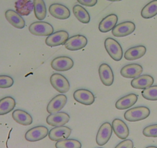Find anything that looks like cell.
<instances>
[{"label": "cell", "instance_id": "cell-1", "mask_svg": "<svg viewBox=\"0 0 157 148\" xmlns=\"http://www.w3.org/2000/svg\"><path fill=\"white\" fill-rule=\"evenodd\" d=\"M150 114V110L147 107L140 106L127 110L124 114L126 120L130 122H136L147 118Z\"/></svg>", "mask_w": 157, "mask_h": 148}, {"label": "cell", "instance_id": "cell-2", "mask_svg": "<svg viewBox=\"0 0 157 148\" xmlns=\"http://www.w3.org/2000/svg\"><path fill=\"white\" fill-rule=\"evenodd\" d=\"M104 45L106 52L114 61H119L122 59L123 55V48L117 41L112 38H107Z\"/></svg>", "mask_w": 157, "mask_h": 148}, {"label": "cell", "instance_id": "cell-3", "mask_svg": "<svg viewBox=\"0 0 157 148\" xmlns=\"http://www.w3.org/2000/svg\"><path fill=\"white\" fill-rule=\"evenodd\" d=\"M29 32L36 36H49L53 33V27L46 22H36L29 27Z\"/></svg>", "mask_w": 157, "mask_h": 148}, {"label": "cell", "instance_id": "cell-4", "mask_svg": "<svg viewBox=\"0 0 157 148\" xmlns=\"http://www.w3.org/2000/svg\"><path fill=\"white\" fill-rule=\"evenodd\" d=\"M49 130L45 126H37L29 130L25 134V140L29 142L41 140L49 134Z\"/></svg>", "mask_w": 157, "mask_h": 148}, {"label": "cell", "instance_id": "cell-5", "mask_svg": "<svg viewBox=\"0 0 157 148\" xmlns=\"http://www.w3.org/2000/svg\"><path fill=\"white\" fill-rule=\"evenodd\" d=\"M50 83L54 89L61 94L66 93L69 91L70 85L69 82L63 75L55 73L50 77Z\"/></svg>", "mask_w": 157, "mask_h": 148}, {"label": "cell", "instance_id": "cell-6", "mask_svg": "<svg viewBox=\"0 0 157 148\" xmlns=\"http://www.w3.org/2000/svg\"><path fill=\"white\" fill-rule=\"evenodd\" d=\"M73 65V60L67 56L57 57L51 62V67L56 72H66L72 68Z\"/></svg>", "mask_w": 157, "mask_h": 148}, {"label": "cell", "instance_id": "cell-7", "mask_svg": "<svg viewBox=\"0 0 157 148\" xmlns=\"http://www.w3.org/2000/svg\"><path fill=\"white\" fill-rule=\"evenodd\" d=\"M87 42L88 41L85 36L77 35L69 38L68 40L65 42L64 46L69 51H78L85 48L86 45H87Z\"/></svg>", "mask_w": 157, "mask_h": 148}, {"label": "cell", "instance_id": "cell-8", "mask_svg": "<svg viewBox=\"0 0 157 148\" xmlns=\"http://www.w3.org/2000/svg\"><path fill=\"white\" fill-rule=\"evenodd\" d=\"M113 134V128L109 122L102 124L96 135V143L99 146H103L108 143Z\"/></svg>", "mask_w": 157, "mask_h": 148}, {"label": "cell", "instance_id": "cell-9", "mask_svg": "<svg viewBox=\"0 0 157 148\" xmlns=\"http://www.w3.org/2000/svg\"><path fill=\"white\" fill-rule=\"evenodd\" d=\"M135 29L136 25L133 22H124L116 25L112 30V33L115 37H125L132 34Z\"/></svg>", "mask_w": 157, "mask_h": 148}, {"label": "cell", "instance_id": "cell-10", "mask_svg": "<svg viewBox=\"0 0 157 148\" xmlns=\"http://www.w3.org/2000/svg\"><path fill=\"white\" fill-rule=\"evenodd\" d=\"M67 98L64 94H58L54 97L47 105V112L49 114L58 113L66 105Z\"/></svg>", "mask_w": 157, "mask_h": 148}, {"label": "cell", "instance_id": "cell-11", "mask_svg": "<svg viewBox=\"0 0 157 148\" xmlns=\"http://www.w3.org/2000/svg\"><path fill=\"white\" fill-rule=\"evenodd\" d=\"M69 39V34L66 31H58L53 32L52 35L48 36L46 39V44L49 47L59 46L65 44V42Z\"/></svg>", "mask_w": 157, "mask_h": 148}, {"label": "cell", "instance_id": "cell-12", "mask_svg": "<svg viewBox=\"0 0 157 148\" xmlns=\"http://www.w3.org/2000/svg\"><path fill=\"white\" fill-rule=\"evenodd\" d=\"M73 98L77 102L85 105H91L95 102V96L90 91L78 89L73 94Z\"/></svg>", "mask_w": 157, "mask_h": 148}, {"label": "cell", "instance_id": "cell-13", "mask_svg": "<svg viewBox=\"0 0 157 148\" xmlns=\"http://www.w3.org/2000/svg\"><path fill=\"white\" fill-rule=\"evenodd\" d=\"M72 133V129L66 126L56 127L50 130L49 132V137L52 141H59V140L68 139Z\"/></svg>", "mask_w": 157, "mask_h": 148}, {"label": "cell", "instance_id": "cell-14", "mask_svg": "<svg viewBox=\"0 0 157 148\" xmlns=\"http://www.w3.org/2000/svg\"><path fill=\"white\" fill-rule=\"evenodd\" d=\"M70 120V117L68 114L65 112H58L56 114H49L46 117V123L50 126L60 127L64 126Z\"/></svg>", "mask_w": 157, "mask_h": 148}, {"label": "cell", "instance_id": "cell-15", "mask_svg": "<svg viewBox=\"0 0 157 148\" xmlns=\"http://www.w3.org/2000/svg\"><path fill=\"white\" fill-rule=\"evenodd\" d=\"M99 75L101 81L105 86H111L114 81V75L109 65H101L99 68Z\"/></svg>", "mask_w": 157, "mask_h": 148}, {"label": "cell", "instance_id": "cell-16", "mask_svg": "<svg viewBox=\"0 0 157 148\" xmlns=\"http://www.w3.org/2000/svg\"><path fill=\"white\" fill-rule=\"evenodd\" d=\"M112 128L115 134L121 140H126L129 136V128L126 124L120 119H115L112 124Z\"/></svg>", "mask_w": 157, "mask_h": 148}, {"label": "cell", "instance_id": "cell-17", "mask_svg": "<svg viewBox=\"0 0 157 148\" xmlns=\"http://www.w3.org/2000/svg\"><path fill=\"white\" fill-rule=\"evenodd\" d=\"M49 12L51 16L58 19H67L70 16V11L65 6L59 3L52 4L49 6Z\"/></svg>", "mask_w": 157, "mask_h": 148}, {"label": "cell", "instance_id": "cell-18", "mask_svg": "<svg viewBox=\"0 0 157 148\" xmlns=\"http://www.w3.org/2000/svg\"><path fill=\"white\" fill-rule=\"evenodd\" d=\"M143 68L139 64H129L122 68L120 74L126 78H136L143 73Z\"/></svg>", "mask_w": 157, "mask_h": 148}, {"label": "cell", "instance_id": "cell-19", "mask_svg": "<svg viewBox=\"0 0 157 148\" xmlns=\"http://www.w3.org/2000/svg\"><path fill=\"white\" fill-rule=\"evenodd\" d=\"M154 83V78L151 75H143L133 78L131 81V86L136 89H146L151 87Z\"/></svg>", "mask_w": 157, "mask_h": 148}, {"label": "cell", "instance_id": "cell-20", "mask_svg": "<svg viewBox=\"0 0 157 148\" xmlns=\"http://www.w3.org/2000/svg\"><path fill=\"white\" fill-rule=\"evenodd\" d=\"M5 16L7 21L15 28L22 29L25 26V22L23 18L20 15L18 14L16 11H13L12 9L7 10L5 13Z\"/></svg>", "mask_w": 157, "mask_h": 148}, {"label": "cell", "instance_id": "cell-21", "mask_svg": "<svg viewBox=\"0 0 157 148\" xmlns=\"http://www.w3.org/2000/svg\"><path fill=\"white\" fill-rule=\"evenodd\" d=\"M138 95L135 94H129L123 98H120L116 103V108L118 110L129 109L136 103Z\"/></svg>", "mask_w": 157, "mask_h": 148}, {"label": "cell", "instance_id": "cell-22", "mask_svg": "<svg viewBox=\"0 0 157 148\" xmlns=\"http://www.w3.org/2000/svg\"><path fill=\"white\" fill-rule=\"evenodd\" d=\"M118 22V17L116 15L111 14L107 16L106 17L104 18L100 22L99 25V29L101 32H108L113 29L116 25Z\"/></svg>", "mask_w": 157, "mask_h": 148}, {"label": "cell", "instance_id": "cell-23", "mask_svg": "<svg viewBox=\"0 0 157 148\" xmlns=\"http://www.w3.org/2000/svg\"><path fill=\"white\" fill-rule=\"evenodd\" d=\"M146 52V47L143 45H138V46L129 48L124 54V57L128 61H134L144 56Z\"/></svg>", "mask_w": 157, "mask_h": 148}, {"label": "cell", "instance_id": "cell-24", "mask_svg": "<svg viewBox=\"0 0 157 148\" xmlns=\"http://www.w3.org/2000/svg\"><path fill=\"white\" fill-rule=\"evenodd\" d=\"M16 13L22 16H29L34 9L33 2L31 0H18L15 3Z\"/></svg>", "mask_w": 157, "mask_h": 148}, {"label": "cell", "instance_id": "cell-25", "mask_svg": "<svg viewBox=\"0 0 157 148\" xmlns=\"http://www.w3.org/2000/svg\"><path fill=\"white\" fill-rule=\"evenodd\" d=\"M13 120L23 126H29L33 123V117L29 113L22 110H15L13 112Z\"/></svg>", "mask_w": 157, "mask_h": 148}, {"label": "cell", "instance_id": "cell-26", "mask_svg": "<svg viewBox=\"0 0 157 148\" xmlns=\"http://www.w3.org/2000/svg\"><path fill=\"white\" fill-rule=\"evenodd\" d=\"M16 107V101L12 97H6L0 100V115L11 112Z\"/></svg>", "mask_w": 157, "mask_h": 148}, {"label": "cell", "instance_id": "cell-27", "mask_svg": "<svg viewBox=\"0 0 157 148\" xmlns=\"http://www.w3.org/2000/svg\"><path fill=\"white\" fill-rule=\"evenodd\" d=\"M157 15V0H153L145 6L141 11L142 17L151 19Z\"/></svg>", "mask_w": 157, "mask_h": 148}, {"label": "cell", "instance_id": "cell-28", "mask_svg": "<svg viewBox=\"0 0 157 148\" xmlns=\"http://www.w3.org/2000/svg\"><path fill=\"white\" fill-rule=\"evenodd\" d=\"M73 13L75 18L82 23L87 24L90 22V16L86 9L79 5H75L73 7Z\"/></svg>", "mask_w": 157, "mask_h": 148}, {"label": "cell", "instance_id": "cell-29", "mask_svg": "<svg viewBox=\"0 0 157 148\" xmlns=\"http://www.w3.org/2000/svg\"><path fill=\"white\" fill-rule=\"evenodd\" d=\"M35 16L37 19L42 21L46 16V7L43 0H34L33 1Z\"/></svg>", "mask_w": 157, "mask_h": 148}, {"label": "cell", "instance_id": "cell-30", "mask_svg": "<svg viewBox=\"0 0 157 148\" xmlns=\"http://www.w3.org/2000/svg\"><path fill=\"white\" fill-rule=\"evenodd\" d=\"M56 148H81L82 144L78 140L74 139H65L57 141Z\"/></svg>", "mask_w": 157, "mask_h": 148}, {"label": "cell", "instance_id": "cell-31", "mask_svg": "<svg viewBox=\"0 0 157 148\" xmlns=\"http://www.w3.org/2000/svg\"><path fill=\"white\" fill-rule=\"evenodd\" d=\"M142 95L146 100L157 101V85L151 86L142 91Z\"/></svg>", "mask_w": 157, "mask_h": 148}, {"label": "cell", "instance_id": "cell-32", "mask_svg": "<svg viewBox=\"0 0 157 148\" xmlns=\"http://www.w3.org/2000/svg\"><path fill=\"white\" fill-rule=\"evenodd\" d=\"M14 84L13 78L8 75H0V88H9Z\"/></svg>", "mask_w": 157, "mask_h": 148}, {"label": "cell", "instance_id": "cell-33", "mask_svg": "<svg viewBox=\"0 0 157 148\" xmlns=\"http://www.w3.org/2000/svg\"><path fill=\"white\" fill-rule=\"evenodd\" d=\"M143 134L147 137H157V124H152L145 128Z\"/></svg>", "mask_w": 157, "mask_h": 148}, {"label": "cell", "instance_id": "cell-34", "mask_svg": "<svg viewBox=\"0 0 157 148\" xmlns=\"http://www.w3.org/2000/svg\"><path fill=\"white\" fill-rule=\"evenodd\" d=\"M133 142L131 140H124L120 142L115 148H133Z\"/></svg>", "mask_w": 157, "mask_h": 148}, {"label": "cell", "instance_id": "cell-35", "mask_svg": "<svg viewBox=\"0 0 157 148\" xmlns=\"http://www.w3.org/2000/svg\"><path fill=\"white\" fill-rule=\"evenodd\" d=\"M78 3L87 7H93L96 5L98 0H77Z\"/></svg>", "mask_w": 157, "mask_h": 148}, {"label": "cell", "instance_id": "cell-36", "mask_svg": "<svg viewBox=\"0 0 157 148\" xmlns=\"http://www.w3.org/2000/svg\"><path fill=\"white\" fill-rule=\"evenodd\" d=\"M107 1H110V2H119V1H122V0H107Z\"/></svg>", "mask_w": 157, "mask_h": 148}, {"label": "cell", "instance_id": "cell-37", "mask_svg": "<svg viewBox=\"0 0 157 148\" xmlns=\"http://www.w3.org/2000/svg\"><path fill=\"white\" fill-rule=\"evenodd\" d=\"M146 148H157V146H147V147Z\"/></svg>", "mask_w": 157, "mask_h": 148}, {"label": "cell", "instance_id": "cell-38", "mask_svg": "<svg viewBox=\"0 0 157 148\" xmlns=\"http://www.w3.org/2000/svg\"><path fill=\"white\" fill-rule=\"evenodd\" d=\"M99 148H102V147H99Z\"/></svg>", "mask_w": 157, "mask_h": 148}]
</instances>
